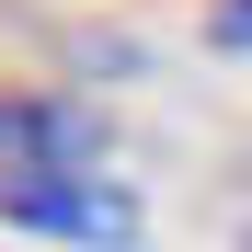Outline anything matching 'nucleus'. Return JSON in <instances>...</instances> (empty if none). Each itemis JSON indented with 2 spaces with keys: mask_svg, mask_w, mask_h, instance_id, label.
Listing matches in <instances>:
<instances>
[{
  "mask_svg": "<svg viewBox=\"0 0 252 252\" xmlns=\"http://www.w3.org/2000/svg\"><path fill=\"white\" fill-rule=\"evenodd\" d=\"M0 218L46 229V241H80V252H126L138 241V195L103 184L92 160H46V172H0Z\"/></svg>",
  "mask_w": 252,
  "mask_h": 252,
  "instance_id": "f257e3e1",
  "label": "nucleus"
},
{
  "mask_svg": "<svg viewBox=\"0 0 252 252\" xmlns=\"http://www.w3.org/2000/svg\"><path fill=\"white\" fill-rule=\"evenodd\" d=\"M46 160H92V126L69 103H0V172H46Z\"/></svg>",
  "mask_w": 252,
  "mask_h": 252,
  "instance_id": "f03ea898",
  "label": "nucleus"
},
{
  "mask_svg": "<svg viewBox=\"0 0 252 252\" xmlns=\"http://www.w3.org/2000/svg\"><path fill=\"white\" fill-rule=\"evenodd\" d=\"M206 34H218L229 58H252V0H218V12H206Z\"/></svg>",
  "mask_w": 252,
  "mask_h": 252,
  "instance_id": "7ed1b4c3",
  "label": "nucleus"
}]
</instances>
